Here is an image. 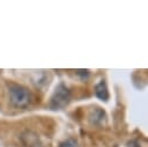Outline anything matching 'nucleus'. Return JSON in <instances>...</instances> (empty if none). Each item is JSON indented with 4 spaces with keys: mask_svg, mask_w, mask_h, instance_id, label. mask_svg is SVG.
<instances>
[{
    "mask_svg": "<svg viewBox=\"0 0 148 147\" xmlns=\"http://www.w3.org/2000/svg\"><path fill=\"white\" fill-rule=\"evenodd\" d=\"M127 147H140V146H139L138 142H135V141H130V142L127 144Z\"/></svg>",
    "mask_w": 148,
    "mask_h": 147,
    "instance_id": "7",
    "label": "nucleus"
},
{
    "mask_svg": "<svg viewBox=\"0 0 148 147\" xmlns=\"http://www.w3.org/2000/svg\"><path fill=\"white\" fill-rule=\"evenodd\" d=\"M9 100H10V103L13 106L22 109L30 104L31 93L29 91L28 88H25L21 84L12 83L9 86Z\"/></svg>",
    "mask_w": 148,
    "mask_h": 147,
    "instance_id": "1",
    "label": "nucleus"
},
{
    "mask_svg": "<svg viewBox=\"0 0 148 147\" xmlns=\"http://www.w3.org/2000/svg\"><path fill=\"white\" fill-rule=\"evenodd\" d=\"M95 94H96V96H97L99 100L106 101V100L109 98V90H108L106 83H105L103 80L96 84V87H95Z\"/></svg>",
    "mask_w": 148,
    "mask_h": 147,
    "instance_id": "5",
    "label": "nucleus"
},
{
    "mask_svg": "<svg viewBox=\"0 0 148 147\" xmlns=\"http://www.w3.org/2000/svg\"><path fill=\"white\" fill-rule=\"evenodd\" d=\"M89 120L92 125H102L105 123L106 120V115L105 111L101 108H95L94 110H91L90 115H89Z\"/></svg>",
    "mask_w": 148,
    "mask_h": 147,
    "instance_id": "3",
    "label": "nucleus"
},
{
    "mask_svg": "<svg viewBox=\"0 0 148 147\" xmlns=\"http://www.w3.org/2000/svg\"><path fill=\"white\" fill-rule=\"evenodd\" d=\"M22 141L25 147H42L38 137L32 132H25L22 135Z\"/></svg>",
    "mask_w": 148,
    "mask_h": 147,
    "instance_id": "4",
    "label": "nucleus"
},
{
    "mask_svg": "<svg viewBox=\"0 0 148 147\" xmlns=\"http://www.w3.org/2000/svg\"><path fill=\"white\" fill-rule=\"evenodd\" d=\"M69 98H71L69 90L62 83H60L56 88V91L51 98V106L52 108H64L69 102Z\"/></svg>",
    "mask_w": 148,
    "mask_h": 147,
    "instance_id": "2",
    "label": "nucleus"
},
{
    "mask_svg": "<svg viewBox=\"0 0 148 147\" xmlns=\"http://www.w3.org/2000/svg\"><path fill=\"white\" fill-rule=\"evenodd\" d=\"M60 147H79V145H77V141L75 139L69 138V139L65 140L64 142H61L60 144Z\"/></svg>",
    "mask_w": 148,
    "mask_h": 147,
    "instance_id": "6",
    "label": "nucleus"
}]
</instances>
